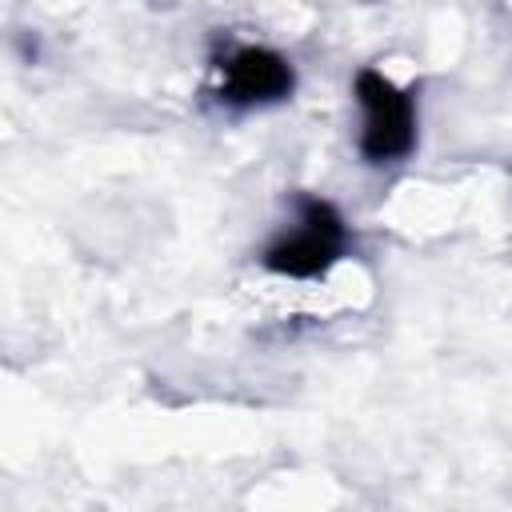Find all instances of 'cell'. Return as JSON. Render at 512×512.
Here are the masks:
<instances>
[{
	"label": "cell",
	"mask_w": 512,
	"mask_h": 512,
	"mask_svg": "<svg viewBox=\"0 0 512 512\" xmlns=\"http://www.w3.org/2000/svg\"><path fill=\"white\" fill-rule=\"evenodd\" d=\"M344 244H348V232H344L340 212L328 200L300 196L296 200V228L280 232L264 248V268L276 276L312 280V276H324L344 256Z\"/></svg>",
	"instance_id": "1"
},
{
	"label": "cell",
	"mask_w": 512,
	"mask_h": 512,
	"mask_svg": "<svg viewBox=\"0 0 512 512\" xmlns=\"http://www.w3.org/2000/svg\"><path fill=\"white\" fill-rule=\"evenodd\" d=\"M356 100L364 108L360 156L368 164H396L416 148V100L384 72H356Z\"/></svg>",
	"instance_id": "2"
},
{
	"label": "cell",
	"mask_w": 512,
	"mask_h": 512,
	"mask_svg": "<svg viewBox=\"0 0 512 512\" xmlns=\"http://www.w3.org/2000/svg\"><path fill=\"white\" fill-rule=\"evenodd\" d=\"M296 88L292 64L272 52L244 44L220 60V100L232 108H256V104H280Z\"/></svg>",
	"instance_id": "3"
}]
</instances>
